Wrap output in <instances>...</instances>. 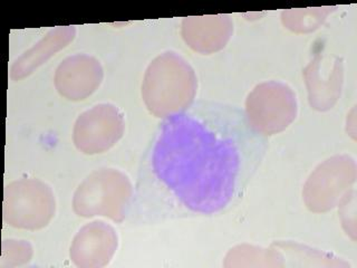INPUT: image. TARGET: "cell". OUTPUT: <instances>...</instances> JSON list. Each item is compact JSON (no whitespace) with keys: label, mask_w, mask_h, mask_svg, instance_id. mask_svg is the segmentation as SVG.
I'll use <instances>...</instances> for the list:
<instances>
[{"label":"cell","mask_w":357,"mask_h":268,"mask_svg":"<svg viewBox=\"0 0 357 268\" xmlns=\"http://www.w3.org/2000/svg\"><path fill=\"white\" fill-rule=\"evenodd\" d=\"M269 148L241 107L195 100L160 123L137 168L135 227L222 215L243 200Z\"/></svg>","instance_id":"1"},{"label":"cell","mask_w":357,"mask_h":268,"mask_svg":"<svg viewBox=\"0 0 357 268\" xmlns=\"http://www.w3.org/2000/svg\"><path fill=\"white\" fill-rule=\"evenodd\" d=\"M55 214L54 193L44 182L22 179L7 186L3 219L16 228L40 229L47 226Z\"/></svg>","instance_id":"2"},{"label":"cell","mask_w":357,"mask_h":268,"mask_svg":"<svg viewBox=\"0 0 357 268\" xmlns=\"http://www.w3.org/2000/svg\"><path fill=\"white\" fill-rule=\"evenodd\" d=\"M119 113L114 106H94L92 110L79 115L74 126V144L83 154H100L114 144L122 135V121L106 126Z\"/></svg>","instance_id":"3"},{"label":"cell","mask_w":357,"mask_h":268,"mask_svg":"<svg viewBox=\"0 0 357 268\" xmlns=\"http://www.w3.org/2000/svg\"><path fill=\"white\" fill-rule=\"evenodd\" d=\"M102 68L100 63L87 55L70 56L61 61L56 70V89L72 100H84L100 85Z\"/></svg>","instance_id":"4"},{"label":"cell","mask_w":357,"mask_h":268,"mask_svg":"<svg viewBox=\"0 0 357 268\" xmlns=\"http://www.w3.org/2000/svg\"><path fill=\"white\" fill-rule=\"evenodd\" d=\"M75 31L74 26L59 27L50 31L40 42L15 61L11 67V78L20 80L29 75L36 67L47 61L50 56L55 55L56 52L72 42L75 37Z\"/></svg>","instance_id":"5"}]
</instances>
